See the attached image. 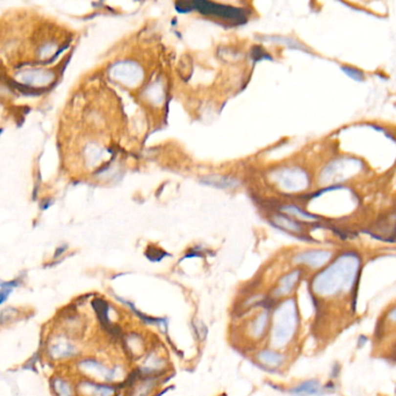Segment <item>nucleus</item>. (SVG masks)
I'll return each instance as SVG.
<instances>
[{
	"instance_id": "nucleus-1",
	"label": "nucleus",
	"mask_w": 396,
	"mask_h": 396,
	"mask_svg": "<svg viewBox=\"0 0 396 396\" xmlns=\"http://www.w3.org/2000/svg\"><path fill=\"white\" fill-rule=\"evenodd\" d=\"M359 266L360 261L357 255H343L330 267L315 277L312 281L314 290L321 295H333L350 289L357 278Z\"/></svg>"
},
{
	"instance_id": "nucleus-2",
	"label": "nucleus",
	"mask_w": 396,
	"mask_h": 396,
	"mask_svg": "<svg viewBox=\"0 0 396 396\" xmlns=\"http://www.w3.org/2000/svg\"><path fill=\"white\" fill-rule=\"evenodd\" d=\"M76 370L86 379L95 380L99 382L117 385L116 381L122 375L120 365L108 366L100 359L95 357H82L76 360Z\"/></svg>"
},
{
	"instance_id": "nucleus-3",
	"label": "nucleus",
	"mask_w": 396,
	"mask_h": 396,
	"mask_svg": "<svg viewBox=\"0 0 396 396\" xmlns=\"http://www.w3.org/2000/svg\"><path fill=\"white\" fill-rule=\"evenodd\" d=\"M44 350L48 359L52 361L78 360L82 355L80 346L67 333H56L49 337Z\"/></svg>"
},
{
	"instance_id": "nucleus-4",
	"label": "nucleus",
	"mask_w": 396,
	"mask_h": 396,
	"mask_svg": "<svg viewBox=\"0 0 396 396\" xmlns=\"http://www.w3.org/2000/svg\"><path fill=\"white\" fill-rule=\"evenodd\" d=\"M298 323V312H296L294 300H289L281 305L277 312V320L274 323V340L278 344H286L292 338Z\"/></svg>"
},
{
	"instance_id": "nucleus-5",
	"label": "nucleus",
	"mask_w": 396,
	"mask_h": 396,
	"mask_svg": "<svg viewBox=\"0 0 396 396\" xmlns=\"http://www.w3.org/2000/svg\"><path fill=\"white\" fill-rule=\"evenodd\" d=\"M192 10L199 11L202 14L215 15V17L223 18L224 20H231L237 23H243L247 20L245 12L241 8L231 7L228 5L216 4L210 1H191Z\"/></svg>"
},
{
	"instance_id": "nucleus-6",
	"label": "nucleus",
	"mask_w": 396,
	"mask_h": 396,
	"mask_svg": "<svg viewBox=\"0 0 396 396\" xmlns=\"http://www.w3.org/2000/svg\"><path fill=\"white\" fill-rule=\"evenodd\" d=\"M120 388L119 385L99 382L86 377H82L76 383L77 396H116Z\"/></svg>"
},
{
	"instance_id": "nucleus-7",
	"label": "nucleus",
	"mask_w": 396,
	"mask_h": 396,
	"mask_svg": "<svg viewBox=\"0 0 396 396\" xmlns=\"http://www.w3.org/2000/svg\"><path fill=\"white\" fill-rule=\"evenodd\" d=\"M54 396H77L76 383L67 376L56 374L49 380Z\"/></svg>"
},
{
	"instance_id": "nucleus-8",
	"label": "nucleus",
	"mask_w": 396,
	"mask_h": 396,
	"mask_svg": "<svg viewBox=\"0 0 396 396\" xmlns=\"http://www.w3.org/2000/svg\"><path fill=\"white\" fill-rule=\"evenodd\" d=\"M331 253L328 251H308L296 257L295 262L307 264L311 267H321L329 261Z\"/></svg>"
},
{
	"instance_id": "nucleus-9",
	"label": "nucleus",
	"mask_w": 396,
	"mask_h": 396,
	"mask_svg": "<svg viewBox=\"0 0 396 396\" xmlns=\"http://www.w3.org/2000/svg\"><path fill=\"white\" fill-rule=\"evenodd\" d=\"M321 385L317 380H308V381L301 383V385L292 389V394L294 396H309L315 395L320 393Z\"/></svg>"
},
{
	"instance_id": "nucleus-10",
	"label": "nucleus",
	"mask_w": 396,
	"mask_h": 396,
	"mask_svg": "<svg viewBox=\"0 0 396 396\" xmlns=\"http://www.w3.org/2000/svg\"><path fill=\"white\" fill-rule=\"evenodd\" d=\"M20 315L21 309L14 307V306L2 308L0 310V327H6L13 322H17V320H19Z\"/></svg>"
},
{
	"instance_id": "nucleus-11",
	"label": "nucleus",
	"mask_w": 396,
	"mask_h": 396,
	"mask_svg": "<svg viewBox=\"0 0 396 396\" xmlns=\"http://www.w3.org/2000/svg\"><path fill=\"white\" fill-rule=\"evenodd\" d=\"M299 278H300V271L292 272V273H289L288 275L283 278V280H281L279 284V288L277 289V295H285V294H288L292 292L294 286L298 283Z\"/></svg>"
},
{
	"instance_id": "nucleus-12",
	"label": "nucleus",
	"mask_w": 396,
	"mask_h": 396,
	"mask_svg": "<svg viewBox=\"0 0 396 396\" xmlns=\"http://www.w3.org/2000/svg\"><path fill=\"white\" fill-rule=\"evenodd\" d=\"M284 355L273 351H263L258 354V359L267 366L277 367L284 361Z\"/></svg>"
},
{
	"instance_id": "nucleus-13",
	"label": "nucleus",
	"mask_w": 396,
	"mask_h": 396,
	"mask_svg": "<svg viewBox=\"0 0 396 396\" xmlns=\"http://www.w3.org/2000/svg\"><path fill=\"white\" fill-rule=\"evenodd\" d=\"M202 182L207 185L214 187H221V188H228V187H235L237 185V181L234 179L225 178V177H219V176H212V177H207L202 179Z\"/></svg>"
},
{
	"instance_id": "nucleus-14",
	"label": "nucleus",
	"mask_w": 396,
	"mask_h": 396,
	"mask_svg": "<svg viewBox=\"0 0 396 396\" xmlns=\"http://www.w3.org/2000/svg\"><path fill=\"white\" fill-rule=\"evenodd\" d=\"M267 318H268L267 311H264L261 316L257 318L255 323H253L252 332L256 337H261L263 333H264L265 327H266V324H267Z\"/></svg>"
},
{
	"instance_id": "nucleus-15",
	"label": "nucleus",
	"mask_w": 396,
	"mask_h": 396,
	"mask_svg": "<svg viewBox=\"0 0 396 396\" xmlns=\"http://www.w3.org/2000/svg\"><path fill=\"white\" fill-rule=\"evenodd\" d=\"M22 284V280L21 278H17V279L13 280H2L0 279V289H12L14 290L15 288L21 286Z\"/></svg>"
},
{
	"instance_id": "nucleus-16",
	"label": "nucleus",
	"mask_w": 396,
	"mask_h": 396,
	"mask_svg": "<svg viewBox=\"0 0 396 396\" xmlns=\"http://www.w3.org/2000/svg\"><path fill=\"white\" fill-rule=\"evenodd\" d=\"M284 210H285V212L289 213V214L296 215V216H299V218L305 219V220H314V219H315V216L309 215V214H307V213L302 212V210H300V209L298 208V207H294V206L285 207Z\"/></svg>"
},
{
	"instance_id": "nucleus-17",
	"label": "nucleus",
	"mask_w": 396,
	"mask_h": 396,
	"mask_svg": "<svg viewBox=\"0 0 396 396\" xmlns=\"http://www.w3.org/2000/svg\"><path fill=\"white\" fill-rule=\"evenodd\" d=\"M277 223L281 225V227L285 228V229H289V230H293V231H299L300 228L296 225L294 222L289 221V220L285 219V218H278L277 219Z\"/></svg>"
},
{
	"instance_id": "nucleus-18",
	"label": "nucleus",
	"mask_w": 396,
	"mask_h": 396,
	"mask_svg": "<svg viewBox=\"0 0 396 396\" xmlns=\"http://www.w3.org/2000/svg\"><path fill=\"white\" fill-rule=\"evenodd\" d=\"M342 70L344 71V72L348 75L349 77H351V78H353L354 80H357V82H361L363 80V73L360 72V71L353 69V67H349V66H343Z\"/></svg>"
},
{
	"instance_id": "nucleus-19",
	"label": "nucleus",
	"mask_w": 396,
	"mask_h": 396,
	"mask_svg": "<svg viewBox=\"0 0 396 396\" xmlns=\"http://www.w3.org/2000/svg\"><path fill=\"white\" fill-rule=\"evenodd\" d=\"M13 293L12 289H0V306L5 305L7 302V300L10 299V296Z\"/></svg>"
},
{
	"instance_id": "nucleus-20",
	"label": "nucleus",
	"mask_w": 396,
	"mask_h": 396,
	"mask_svg": "<svg viewBox=\"0 0 396 396\" xmlns=\"http://www.w3.org/2000/svg\"><path fill=\"white\" fill-rule=\"evenodd\" d=\"M67 249L66 245H63V246H60L58 249L56 250V252H55V256L54 258H58V257H61V255H63L64 252H66V250Z\"/></svg>"
}]
</instances>
